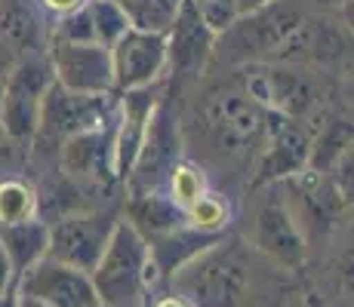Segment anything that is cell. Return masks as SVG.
Returning a JSON list of instances; mask_svg holds the SVG:
<instances>
[{
  "mask_svg": "<svg viewBox=\"0 0 354 307\" xmlns=\"http://www.w3.org/2000/svg\"><path fill=\"white\" fill-rule=\"evenodd\" d=\"M169 101L176 105L182 154L207 172L209 184L213 179L253 181L268 111L250 99L237 71H209L192 92Z\"/></svg>",
  "mask_w": 354,
  "mask_h": 307,
  "instance_id": "6da1fadb",
  "label": "cell"
},
{
  "mask_svg": "<svg viewBox=\"0 0 354 307\" xmlns=\"http://www.w3.org/2000/svg\"><path fill=\"white\" fill-rule=\"evenodd\" d=\"M268 264L243 237L228 230L173 270L167 289L192 307H262V268Z\"/></svg>",
  "mask_w": 354,
  "mask_h": 307,
  "instance_id": "7a4b0ae2",
  "label": "cell"
},
{
  "mask_svg": "<svg viewBox=\"0 0 354 307\" xmlns=\"http://www.w3.org/2000/svg\"><path fill=\"white\" fill-rule=\"evenodd\" d=\"M90 279L102 307H148L151 292L163 283L148 255V240L124 215L114 224Z\"/></svg>",
  "mask_w": 354,
  "mask_h": 307,
  "instance_id": "3957f363",
  "label": "cell"
},
{
  "mask_svg": "<svg viewBox=\"0 0 354 307\" xmlns=\"http://www.w3.org/2000/svg\"><path fill=\"white\" fill-rule=\"evenodd\" d=\"M114 117H118V92L84 95L62 90L59 83H50V90L44 95V105H40L37 132H34L28 157H40V154L53 157L65 139L99 129L105 123H111Z\"/></svg>",
  "mask_w": 354,
  "mask_h": 307,
  "instance_id": "277c9868",
  "label": "cell"
},
{
  "mask_svg": "<svg viewBox=\"0 0 354 307\" xmlns=\"http://www.w3.org/2000/svg\"><path fill=\"white\" fill-rule=\"evenodd\" d=\"M259 188H265V197L256 200L253 221L243 240L274 268H299L305 261V228L299 221V212L292 209L287 188L283 181L259 184Z\"/></svg>",
  "mask_w": 354,
  "mask_h": 307,
  "instance_id": "5b68a950",
  "label": "cell"
},
{
  "mask_svg": "<svg viewBox=\"0 0 354 307\" xmlns=\"http://www.w3.org/2000/svg\"><path fill=\"white\" fill-rule=\"evenodd\" d=\"M53 83L46 52H31L10 65L3 83H0V129L10 135L12 145H19L28 157V148L37 132V117L44 95Z\"/></svg>",
  "mask_w": 354,
  "mask_h": 307,
  "instance_id": "8992f818",
  "label": "cell"
},
{
  "mask_svg": "<svg viewBox=\"0 0 354 307\" xmlns=\"http://www.w3.org/2000/svg\"><path fill=\"white\" fill-rule=\"evenodd\" d=\"M167 95L182 99L192 92L209 71L216 34L197 19V12L182 0L173 25L167 28Z\"/></svg>",
  "mask_w": 354,
  "mask_h": 307,
  "instance_id": "52a82bcc",
  "label": "cell"
},
{
  "mask_svg": "<svg viewBox=\"0 0 354 307\" xmlns=\"http://www.w3.org/2000/svg\"><path fill=\"white\" fill-rule=\"evenodd\" d=\"M118 218H120L118 203L114 206L108 203V206H96V209H77V212L53 218V221H46L50 224V249H46V255L90 274L96 268Z\"/></svg>",
  "mask_w": 354,
  "mask_h": 307,
  "instance_id": "ba28073f",
  "label": "cell"
},
{
  "mask_svg": "<svg viewBox=\"0 0 354 307\" xmlns=\"http://www.w3.org/2000/svg\"><path fill=\"white\" fill-rule=\"evenodd\" d=\"M308 160H311L308 123L268 111V120H265V141H262V151H259L250 188L287 181L292 175L305 172Z\"/></svg>",
  "mask_w": 354,
  "mask_h": 307,
  "instance_id": "9c48e42d",
  "label": "cell"
},
{
  "mask_svg": "<svg viewBox=\"0 0 354 307\" xmlns=\"http://www.w3.org/2000/svg\"><path fill=\"white\" fill-rule=\"evenodd\" d=\"M53 83L84 95L114 92L111 50L102 43H46Z\"/></svg>",
  "mask_w": 354,
  "mask_h": 307,
  "instance_id": "30bf717a",
  "label": "cell"
},
{
  "mask_svg": "<svg viewBox=\"0 0 354 307\" xmlns=\"http://www.w3.org/2000/svg\"><path fill=\"white\" fill-rule=\"evenodd\" d=\"M114 92H129L167 80V37L158 31L129 28L111 46Z\"/></svg>",
  "mask_w": 354,
  "mask_h": 307,
  "instance_id": "8fae6325",
  "label": "cell"
},
{
  "mask_svg": "<svg viewBox=\"0 0 354 307\" xmlns=\"http://www.w3.org/2000/svg\"><path fill=\"white\" fill-rule=\"evenodd\" d=\"M19 292L34 295L50 307H96V289L86 270H77L71 264H62L56 258L44 255L37 264H31L16 283Z\"/></svg>",
  "mask_w": 354,
  "mask_h": 307,
  "instance_id": "7c38bea8",
  "label": "cell"
},
{
  "mask_svg": "<svg viewBox=\"0 0 354 307\" xmlns=\"http://www.w3.org/2000/svg\"><path fill=\"white\" fill-rule=\"evenodd\" d=\"M0 249L6 252L16 277H22L31 264H37L50 249V224L44 218H28L16 224H0Z\"/></svg>",
  "mask_w": 354,
  "mask_h": 307,
  "instance_id": "4fadbf2b",
  "label": "cell"
},
{
  "mask_svg": "<svg viewBox=\"0 0 354 307\" xmlns=\"http://www.w3.org/2000/svg\"><path fill=\"white\" fill-rule=\"evenodd\" d=\"M219 237L213 234H203V230L192 228V224H179L176 230H169V234L158 237V240L148 243V255H151V264L154 270L160 274V279L167 283V277L173 274V270H179L185 261H192L197 252H203L209 243H216Z\"/></svg>",
  "mask_w": 354,
  "mask_h": 307,
  "instance_id": "5bb4252c",
  "label": "cell"
},
{
  "mask_svg": "<svg viewBox=\"0 0 354 307\" xmlns=\"http://www.w3.org/2000/svg\"><path fill=\"white\" fill-rule=\"evenodd\" d=\"M185 221L192 228L203 230V234L222 237L231 230V221H234V203L225 190L207 188V194H201L192 206L185 209Z\"/></svg>",
  "mask_w": 354,
  "mask_h": 307,
  "instance_id": "9a60e30c",
  "label": "cell"
},
{
  "mask_svg": "<svg viewBox=\"0 0 354 307\" xmlns=\"http://www.w3.org/2000/svg\"><path fill=\"white\" fill-rule=\"evenodd\" d=\"M37 209H40V200L31 179H25L19 172L0 175V224H16V221L37 218Z\"/></svg>",
  "mask_w": 354,
  "mask_h": 307,
  "instance_id": "2e32d148",
  "label": "cell"
},
{
  "mask_svg": "<svg viewBox=\"0 0 354 307\" xmlns=\"http://www.w3.org/2000/svg\"><path fill=\"white\" fill-rule=\"evenodd\" d=\"M207 188H213L207 172H203L194 160H188V157L176 160V166L169 169L167 181H163V194H167L182 212H185L201 194H207Z\"/></svg>",
  "mask_w": 354,
  "mask_h": 307,
  "instance_id": "e0dca14e",
  "label": "cell"
},
{
  "mask_svg": "<svg viewBox=\"0 0 354 307\" xmlns=\"http://www.w3.org/2000/svg\"><path fill=\"white\" fill-rule=\"evenodd\" d=\"M114 3L127 12L133 28L167 34V28L176 19V12H179L182 0H114Z\"/></svg>",
  "mask_w": 354,
  "mask_h": 307,
  "instance_id": "ac0fdd59",
  "label": "cell"
},
{
  "mask_svg": "<svg viewBox=\"0 0 354 307\" xmlns=\"http://www.w3.org/2000/svg\"><path fill=\"white\" fill-rule=\"evenodd\" d=\"M86 16H90V25H93V37H96V43L108 46L111 50L114 43H118L124 34L133 28L127 19V12L120 10L114 0H86L84 3Z\"/></svg>",
  "mask_w": 354,
  "mask_h": 307,
  "instance_id": "d6986e66",
  "label": "cell"
},
{
  "mask_svg": "<svg viewBox=\"0 0 354 307\" xmlns=\"http://www.w3.org/2000/svg\"><path fill=\"white\" fill-rule=\"evenodd\" d=\"M213 34H222L237 19V0H185Z\"/></svg>",
  "mask_w": 354,
  "mask_h": 307,
  "instance_id": "ffe728a7",
  "label": "cell"
},
{
  "mask_svg": "<svg viewBox=\"0 0 354 307\" xmlns=\"http://www.w3.org/2000/svg\"><path fill=\"white\" fill-rule=\"evenodd\" d=\"M84 3L86 0H34V6L44 12L46 22H53V19H59V16H68V12L80 10Z\"/></svg>",
  "mask_w": 354,
  "mask_h": 307,
  "instance_id": "44dd1931",
  "label": "cell"
},
{
  "mask_svg": "<svg viewBox=\"0 0 354 307\" xmlns=\"http://www.w3.org/2000/svg\"><path fill=\"white\" fill-rule=\"evenodd\" d=\"M302 6H308L311 12H324V16H339L345 19L351 10V0H299Z\"/></svg>",
  "mask_w": 354,
  "mask_h": 307,
  "instance_id": "7402d4cb",
  "label": "cell"
},
{
  "mask_svg": "<svg viewBox=\"0 0 354 307\" xmlns=\"http://www.w3.org/2000/svg\"><path fill=\"white\" fill-rule=\"evenodd\" d=\"M16 283H19L16 270H12V264H10V258H6V252L0 249V295H3V292H10V289H16Z\"/></svg>",
  "mask_w": 354,
  "mask_h": 307,
  "instance_id": "603a6c76",
  "label": "cell"
},
{
  "mask_svg": "<svg viewBox=\"0 0 354 307\" xmlns=\"http://www.w3.org/2000/svg\"><path fill=\"white\" fill-rule=\"evenodd\" d=\"M148 307H192L188 301H182L179 295H176V292H158V295L154 298H148Z\"/></svg>",
  "mask_w": 354,
  "mask_h": 307,
  "instance_id": "cb8c5ba5",
  "label": "cell"
},
{
  "mask_svg": "<svg viewBox=\"0 0 354 307\" xmlns=\"http://www.w3.org/2000/svg\"><path fill=\"white\" fill-rule=\"evenodd\" d=\"M274 3V0H237V16H243V12H253V10H262V6Z\"/></svg>",
  "mask_w": 354,
  "mask_h": 307,
  "instance_id": "d4e9b609",
  "label": "cell"
},
{
  "mask_svg": "<svg viewBox=\"0 0 354 307\" xmlns=\"http://www.w3.org/2000/svg\"><path fill=\"white\" fill-rule=\"evenodd\" d=\"M16 307H50L46 301H40V298H34V295H25V292H19V301Z\"/></svg>",
  "mask_w": 354,
  "mask_h": 307,
  "instance_id": "484cf974",
  "label": "cell"
},
{
  "mask_svg": "<svg viewBox=\"0 0 354 307\" xmlns=\"http://www.w3.org/2000/svg\"><path fill=\"white\" fill-rule=\"evenodd\" d=\"M16 301H19V289H10L0 295V307H16Z\"/></svg>",
  "mask_w": 354,
  "mask_h": 307,
  "instance_id": "4316f807",
  "label": "cell"
},
{
  "mask_svg": "<svg viewBox=\"0 0 354 307\" xmlns=\"http://www.w3.org/2000/svg\"><path fill=\"white\" fill-rule=\"evenodd\" d=\"M96 307H102V304H96Z\"/></svg>",
  "mask_w": 354,
  "mask_h": 307,
  "instance_id": "83f0119b",
  "label": "cell"
}]
</instances>
